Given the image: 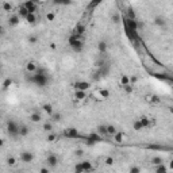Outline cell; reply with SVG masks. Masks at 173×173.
<instances>
[{
	"instance_id": "obj_1",
	"label": "cell",
	"mask_w": 173,
	"mask_h": 173,
	"mask_svg": "<svg viewBox=\"0 0 173 173\" xmlns=\"http://www.w3.org/2000/svg\"><path fill=\"white\" fill-rule=\"evenodd\" d=\"M68 43H69V46L72 47V50L76 52V53H80L81 50H83V47H84V43H83V39H81V35H77V34H73V33H72L71 37H69Z\"/></svg>"
},
{
	"instance_id": "obj_2",
	"label": "cell",
	"mask_w": 173,
	"mask_h": 173,
	"mask_svg": "<svg viewBox=\"0 0 173 173\" xmlns=\"http://www.w3.org/2000/svg\"><path fill=\"white\" fill-rule=\"evenodd\" d=\"M33 77L30 79L31 83H34L35 85H38V87H46L47 85V83H49V79H47V76L45 75L42 71H39V68H38V71L35 72V73H33Z\"/></svg>"
},
{
	"instance_id": "obj_3",
	"label": "cell",
	"mask_w": 173,
	"mask_h": 173,
	"mask_svg": "<svg viewBox=\"0 0 173 173\" xmlns=\"http://www.w3.org/2000/svg\"><path fill=\"white\" fill-rule=\"evenodd\" d=\"M18 130H19V124L14 120H8L7 122V131L8 134H11L12 137H16L18 135Z\"/></svg>"
},
{
	"instance_id": "obj_4",
	"label": "cell",
	"mask_w": 173,
	"mask_h": 173,
	"mask_svg": "<svg viewBox=\"0 0 173 173\" xmlns=\"http://www.w3.org/2000/svg\"><path fill=\"white\" fill-rule=\"evenodd\" d=\"M64 137L69 138V139H76V138H80V134H79V130L77 129L69 127V129L64 130Z\"/></svg>"
},
{
	"instance_id": "obj_5",
	"label": "cell",
	"mask_w": 173,
	"mask_h": 173,
	"mask_svg": "<svg viewBox=\"0 0 173 173\" xmlns=\"http://www.w3.org/2000/svg\"><path fill=\"white\" fill-rule=\"evenodd\" d=\"M19 157H20V161L24 162V164H30V162L34 161V154H33L31 151H28V150H23Z\"/></svg>"
},
{
	"instance_id": "obj_6",
	"label": "cell",
	"mask_w": 173,
	"mask_h": 173,
	"mask_svg": "<svg viewBox=\"0 0 173 173\" xmlns=\"http://www.w3.org/2000/svg\"><path fill=\"white\" fill-rule=\"evenodd\" d=\"M76 170L77 172H91V170H93L92 165H91V162L89 161H84V162H80L79 165H76Z\"/></svg>"
},
{
	"instance_id": "obj_7",
	"label": "cell",
	"mask_w": 173,
	"mask_h": 173,
	"mask_svg": "<svg viewBox=\"0 0 173 173\" xmlns=\"http://www.w3.org/2000/svg\"><path fill=\"white\" fill-rule=\"evenodd\" d=\"M46 164L49 168H56L58 165V157L57 154H54V153H50L47 157H46Z\"/></svg>"
},
{
	"instance_id": "obj_8",
	"label": "cell",
	"mask_w": 173,
	"mask_h": 173,
	"mask_svg": "<svg viewBox=\"0 0 173 173\" xmlns=\"http://www.w3.org/2000/svg\"><path fill=\"white\" fill-rule=\"evenodd\" d=\"M38 62L34 61V60H30V61L26 62V72L27 73H30V75H33V73H35L37 71H38Z\"/></svg>"
},
{
	"instance_id": "obj_9",
	"label": "cell",
	"mask_w": 173,
	"mask_h": 173,
	"mask_svg": "<svg viewBox=\"0 0 173 173\" xmlns=\"http://www.w3.org/2000/svg\"><path fill=\"white\" fill-rule=\"evenodd\" d=\"M75 99L76 102H85L88 99V93L87 91H80V89H75Z\"/></svg>"
},
{
	"instance_id": "obj_10",
	"label": "cell",
	"mask_w": 173,
	"mask_h": 173,
	"mask_svg": "<svg viewBox=\"0 0 173 173\" xmlns=\"http://www.w3.org/2000/svg\"><path fill=\"white\" fill-rule=\"evenodd\" d=\"M112 137H114V142H115V143H124L127 139H129L127 135H126L124 133H122V131H119V130H118V131H116Z\"/></svg>"
},
{
	"instance_id": "obj_11",
	"label": "cell",
	"mask_w": 173,
	"mask_h": 173,
	"mask_svg": "<svg viewBox=\"0 0 173 173\" xmlns=\"http://www.w3.org/2000/svg\"><path fill=\"white\" fill-rule=\"evenodd\" d=\"M89 87H91V83H88V81H76V83H75V89L88 91Z\"/></svg>"
},
{
	"instance_id": "obj_12",
	"label": "cell",
	"mask_w": 173,
	"mask_h": 173,
	"mask_svg": "<svg viewBox=\"0 0 173 173\" xmlns=\"http://www.w3.org/2000/svg\"><path fill=\"white\" fill-rule=\"evenodd\" d=\"M23 5L26 7L27 11H28L30 14H34L37 11V3L34 1V0H28V1H26Z\"/></svg>"
},
{
	"instance_id": "obj_13",
	"label": "cell",
	"mask_w": 173,
	"mask_h": 173,
	"mask_svg": "<svg viewBox=\"0 0 173 173\" xmlns=\"http://www.w3.org/2000/svg\"><path fill=\"white\" fill-rule=\"evenodd\" d=\"M87 141H88L89 143H95V142H99V141H102V135L98 133H91L87 137Z\"/></svg>"
},
{
	"instance_id": "obj_14",
	"label": "cell",
	"mask_w": 173,
	"mask_h": 173,
	"mask_svg": "<svg viewBox=\"0 0 173 173\" xmlns=\"http://www.w3.org/2000/svg\"><path fill=\"white\" fill-rule=\"evenodd\" d=\"M8 23H9V26H18L19 23H20V16H19L18 14H14V15L9 16Z\"/></svg>"
},
{
	"instance_id": "obj_15",
	"label": "cell",
	"mask_w": 173,
	"mask_h": 173,
	"mask_svg": "<svg viewBox=\"0 0 173 173\" xmlns=\"http://www.w3.org/2000/svg\"><path fill=\"white\" fill-rule=\"evenodd\" d=\"M30 133V130L26 124H19V130H18V135L19 137H26L27 134Z\"/></svg>"
},
{
	"instance_id": "obj_16",
	"label": "cell",
	"mask_w": 173,
	"mask_h": 173,
	"mask_svg": "<svg viewBox=\"0 0 173 173\" xmlns=\"http://www.w3.org/2000/svg\"><path fill=\"white\" fill-rule=\"evenodd\" d=\"M30 120L33 123H41L42 122V115H41L39 112H31Z\"/></svg>"
},
{
	"instance_id": "obj_17",
	"label": "cell",
	"mask_w": 173,
	"mask_h": 173,
	"mask_svg": "<svg viewBox=\"0 0 173 173\" xmlns=\"http://www.w3.org/2000/svg\"><path fill=\"white\" fill-rule=\"evenodd\" d=\"M42 110H43V112H46V114L50 116L54 112V107L52 106L50 103H43V104H42Z\"/></svg>"
},
{
	"instance_id": "obj_18",
	"label": "cell",
	"mask_w": 173,
	"mask_h": 173,
	"mask_svg": "<svg viewBox=\"0 0 173 173\" xmlns=\"http://www.w3.org/2000/svg\"><path fill=\"white\" fill-rule=\"evenodd\" d=\"M126 24H127V27H129V30H134L137 31L138 28V23L135 22V19H126Z\"/></svg>"
},
{
	"instance_id": "obj_19",
	"label": "cell",
	"mask_w": 173,
	"mask_h": 173,
	"mask_svg": "<svg viewBox=\"0 0 173 173\" xmlns=\"http://www.w3.org/2000/svg\"><path fill=\"white\" fill-rule=\"evenodd\" d=\"M50 119H52V122H54V123H58V122H61L62 120V114L61 112L54 111L53 114L50 115Z\"/></svg>"
},
{
	"instance_id": "obj_20",
	"label": "cell",
	"mask_w": 173,
	"mask_h": 173,
	"mask_svg": "<svg viewBox=\"0 0 173 173\" xmlns=\"http://www.w3.org/2000/svg\"><path fill=\"white\" fill-rule=\"evenodd\" d=\"M118 131L114 124H106V135H114V134Z\"/></svg>"
},
{
	"instance_id": "obj_21",
	"label": "cell",
	"mask_w": 173,
	"mask_h": 173,
	"mask_svg": "<svg viewBox=\"0 0 173 173\" xmlns=\"http://www.w3.org/2000/svg\"><path fill=\"white\" fill-rule=\"evenodd\" d=\"M154 24L158 27H165L166 26V19L162 18V16H157V18L154 19Z\"/></svg>"
},
{
	"instance_id": "obj_22",
	"label": "cell",
	"mask_w": 173,
	"mask_h": 173,
	"mask_svg": "<svg viewBox=\"0 0 173 173\" xmlns=\"http://www.w3.org/2000/svg\"><path fill=\"white\" fill-rule=\"evenodd\" d=\"M24 20H26L28 24H35V23H37V15H35V12H34V14H28L26 18H24Z\"/></svg>"
},
{
	"instance_id": "obj_23",
	"label": "cell",
	"mask_w": 173,
	"mask_h": 173,
	"mask_svg": "<svg viewBox=\"0 0 173 173\" xmlns=\"http://www.w3.org/2000/svg\"><path fill=\"white\" fill-rule=\"evenodd\" d=\"M119 84H120V87L130 84V76H127V75H122V76H120V79H119Z\"/></svg>"
},
{
	"instance_id": "obj_24",
	"label": "cell",
	"mask_w": 173,
	"mask_h": 173,
	"mask_svg": "<svg viewBox=\"0 0 173 173\" xmlns=\"http://www.w3.org/2000/svg\"><path fill=\"white\" fill-rule=\"evenodd\" d=\"M42 130H43V131H47V133H52L54 130L53 122H46V123H43L42 124Z\"/></svg>"
},
{
	"instance_id": "obj_25",
	"label": "cell",
	"mask_w": 173,
	"mask_h": 173,
	"mask_svg": "<svg viewBox=\"0 0 173 173\" xmlns=\"http://www.w3.org/2000/svg\"><path fill=\"white\" fill-rule=\"evenodd\" d=\"M28 11H27V8L26 7H24V5H22V7H19V11H18V15L19 16H20V18L22 19H24L27 16V15H28Z\"/></svg>"
},
{
	"instance_id": "obj_26",
	"label": "cell",
	"mask_w": 173,
	"mask_h": 173,
	"mask_svg": "<svg viewBox=\"0 0 173 173\" xmlns=\"http://www.w3.org/2000/svg\"><path fill=\"white\" fill-rule=\"evenodd\" d=\"M58 139H60V137H58L57 134H54L53 131H52V133H49V135H47V142H50V143L58 142Z\"/></svg>"
},
{
	"instance_id": "obj_27",
	"label": "cell",
	"mask_w": 173,
	"mask_h": 173,
	"mask_svg": "<svg viewBox=\"0 0 173 173\" xmlns=\"http://www.w3.org/2000/svg\"><path fill=\"white\" fill-rule=\"evenodd\" d=\"M7 165H8V166H11V168H14V166H16V165H18V160H16L15 157H12V155H11V157H8V158H7Z\"/></svg>"
},
{
	"instance_id": "obj_28",
	"label": "cell",
	"mask_w": 173,
	"mask_h": 173,
	"mask_svg": "<svg viewBox=\"0 0 173 173\" xmlns=\"http://www.w3.org/2000/svg\"><path fill=\"white\" fill-rule=\"evenodd\" d=\"M133 129L135 130V131H142V130H143V126H142V123L139 122V119L134 120V123H133Z\"/></svg>"
},
{
	"instance_id": "obj_29",
	"label": "cell",
	"mask_w": 173,
	"mask_h": 173,
	"mask_svg": "<svg viewBox=\"0 0 173 173\" xmlns=\"http://www.w3.org/2000/svg\"><path fill=\"white\" fill-rule=\"evenodd\" d=\"M145 102L146 103H155V102H158V98H157L155 95H146V96H145Z\"/></svg>"
},
{
	"instance_id": "obj_30",
	"label": "cell",
	"mask_w": 173,
	"mask_h": 173,
	"mask_svg": "<svg viewBox=\"0 0 173 173\" xmlns=\"http://www.w3.org/2000/svg\"><path fill=\"white\" fill-rule=\"evenodd\" d=\"M1 9L5 11V12H11V11H12V4L8 3V1H4V3L1 4Z\"/></svg>"
},
{
	"instance_id": "obj_31",
	"label": "cell",
	"mask_w": 173,
	"mask_h": 173,
	"mask_svg": "<svg viewBox=\"0 0 173 173\" xmlns=\"http://www.w3.org/2000/svg\"><path fill=\"white\" fill-rule=\"evenodd\" d=\"M111 22L114 23V24H118V23L120 22V14L119 12H114L111 15Z\"/></svg>"
},
{
	"instance_id": "obj_32",
	"label": "cell",
	"mask_w": 173,
	"mask_h": 173,
	"mask_svg": "<svg viewBox=\"0 0 173 173\" xmlns=\"http://www.w3.org/2000/svg\"><path fill=\"white\" fill-rule=\"evenodd\" d=\"M98 50L100 52V53H106L107 52V43L104 42V41H102V42H99L98 43Z\"/></svg>"
},
{
	"instance_id": "obj_33",
	"label": "cell",
	"mask_w": 173,
	"mask_h": 173,
	"mask_svg": "<svg viewBox=\"0 0 173 173\" xmlns=\"http://www.w3.org/2000/svg\"><path fill=\"white\" fill-rule=\"evenodd\" d=\"M84 26H81V24H79V26L76 27L75 30H73V34H77V35H83L84 34Z\"/></svg>"
},
{
	"instance_id": "obj_34",
	"label": "cell",
	"mask_w": 173,
	"mask_h": 173,
	"mask_svg": "<svg viewBox=\"0 0 173 173\" xmlns=\"http://www.w3.org/2000/svg\"><path fill=\"white\" fill-rule=\"evenodd\" d=\"M96 133L100 135H106V124H99L96 127Z\"/></svg>"
},
{
	"instance_id": "obj_35",
	"label": "cell",
	"mask_w": 173,
	"mask_h": 173,
	"mask_svg": "<svg viewBox=\"0 0 173 173\" xmlns=\"http://www.w3.org/2000/svg\"><path fill=\"white\" fill-rule=\"evenodd\" d=\"M155 166H157V168H155V172L157 173H166V170H168V169L164 166V162L160 165H155Z\"/></svg>"
},
{
	"instance_id": "obj_36",
	"label": "cell",
	"mask_w": 173,
	"mask_h": 173,
	"mask_svg": "<svg viewBox=\"0 0 173 173\" xmlns=\"http://www.w3.org/2000/svg\"><path fill=\"white\" fill-rule=\"evenodd\" d=\"M122 88H123V91H124V92H126V93H127V95H130V93H133V91H134V88H133V84L123 85Z\"/></svg>"
},
{
	"instance_id": "obj_37",
	"label": "cell",
	"mask_w": 173,
	"mask_h": 173,
	"mask_svg": "<svg viewBox=\"0 0 173 173\" xmlns=\"http://www.w3.org/2000/svg\"><path fill=\"white\" fill-rule=\"evenodd\" d=\"M150 162L153 165H160V164H162L164 161H162V158H161V157H153V158L150 160Z\"/></svg>"
},
{
	"instance_id": "obj_38",
	"label": "cell",
	"mask_w": 173,
	"mask_h": 173,
	"mask_svg": "<svg viewBox=\"0 0 173 173\" xmlns=\"http://www.w3.org/2000/svg\"><path fill=\"white\" fill-rule=\"evenodd\" d=\"M54 19H56V14L54 12L46 14V20H47V22H54Z\"/></svg>"
},
{
	"instance_id": "obj_39",
	"label": "cell",
	"mask_w": 173,
	"mask_h": 173,
	"mask_svg": "<svg viewBox=\"0 0 173 173\" xmlns=\"http://www.w3.org/2000/svg\"><path fill=\"white\" fill-rule=\"evenodd\" d=\"M37 42H38V37H37V35H30V37H28V43L35 45Z\"/></svg>"
},
{
	"instance_id": "obj_40",
	"label": "cell",
	"mask_w": 173,
	"mask_h": 173,
	"mask_svg": "<svg viewBox=\"0 0 173 173\" xmlns=\"http://www.w3.org/2000/svg\"><path fill=\"white\" fill-rule=\"evenodd\" d=\"M11 85H12V80H11V79H7V80L3 83V88H4V89H8Z\"/></svg>"
},
{
	"instance_id": "obj_41",
	"label": "cell",
	"mask_w": 173,
	"mask_h": 173,
	"mask_svg": "<svg viewBox=\"0 0 173 173\" xmlns=\"http://www.w3.org/2000/svg\"><path fill=\"white\" fill-rule=\"evenodd\" d=\"M104 164L106 165H114V158L112 157H104Z\"/></svg>"
},
{
	"instance_id": "obj_42",
	"label": "cell",
	"mask_w": 173,
	"mask_h": 173,
	"mask_svg": "<svg viewBox=\"0 0 173 173\" xmlns=\"http://www.w3.org/2000/svg\"><path fill=\"white\" fill-rule=\"evenodd\" d=\"M127 18L129 19H135V14H134V11L131 8L127 9Z\"/></svg>"
},
{
	"instance_id": "obj_43",
	"label": "cell",
	"mask_w": 173,
	"mask_h": 173,
	"mask_svg": "<svg viewBox=\"0 0 173 173\" xmlns=\"http://www.w3.org/2000/svg\"><path fill=\"white\" fill-rule=\"evenodd\" d=\"M129 170H130V173H139L141 172V168H139V166H131Z\"/></svg>"
},
{
	"instance_id": "obj_44",
	"label": "cell",
	"mask_w": 173,
	"mask_h": 173,
	"mask_svg": "<svg viewBox=\"0 0 173 173\" xmlns=\"http://www.w3.org/2000/svg\"><path fill=\"white\" fill-rule=\"evenodd\" d=\"M75 154L77 155V157H81V155L84 154V151L81 150V149H77V150H75Z\"/></svg>"
},
{
	"instance_id": "obj_45",
	"label": "cell",
	"mask_w": 173,
	"mask_h": 173,
	"mask_svg": "<svg viewBox=\"0 0 173 173\" xmlns=\"http://www.w3.org/2000/svg\"><path fill=\"white\" fill-rule=\"evenodd\" d=\"M5 34V28L3 26H0V37H3Z\"/></svg>"
},
{
	"instance_id": "obj_46",
	"label": "cell",
	"mask_w": 173,
	"mask_h": 173,
	"mask_svg": "<svg viewBox=\"0 0 173 173\" xmlns=\"http://www.w3.org/2000/svg\"><path fill=\"white\" fill-rule=\"evenodd\" d=\"M100 1H102V0H93L92 3H91V7H93V5H96V4H99V3H100Z\"/></svg>"
},
{
	"instance_id": "obj_47",
	"label": "cell",
	"mask_w": 173,
	"mask_h": 173,
	"mask_svg": "<svg viewBox=\"0 0 173 173\" xmlns=\"http://www.w3.org/2000/svg\"><path fill=\"white\" fill-rule=\"evenodd\" d=\"M3 145H4V138H3L1 135H0V147L3 146Z\"/></svg>"
},
{
	"instance_id": "obj_48",
	"label": "cell",
	"mask_w": 173,
	"mask_h": 173,
	"mask_svg": "<svg viewBox=\"0 0 173 173\" xmlns=\"http://www.w3.org/2000/svg\"><path fill=\"white\" fill-rule=\"evenodd\" d=\"M41 172L46 173V172H49V169H47V168H42V169H41Z\"/></svg>"
}]
</instances>
